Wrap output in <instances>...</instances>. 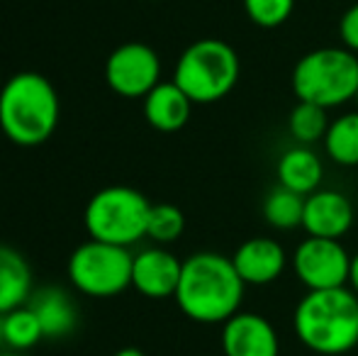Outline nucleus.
Instances as JSON below:
<instances>
[{
	"label": "nucleus",
	"instance_id": "nucleus-1",
	"mask_svg": "<svg viewBox=\"0 0 358 356\" xmlns=\"http://www.w3.org/2000/svg\"><path fill=\"white\" fill-rule=\"evenodd\" d=\"M246 283L236 273L231 257L198 252L183 262L176 303L188 320L200 325H224L239 313Z\"/></svg>",
	"mask_w": 358,
	"mask_h": 356
},
{
	"label": "nucleus",
	"instance_id": "nucleus-2",
	"mask_svg": "<svg viewBox=\"0 0 358 356\" xmlns=\"http://www.w3.org/2000/svg\"><path fill=\"white\" fill-rule=\"evenodd\" d=\"M292 329L310 352L341 356L358 347V295L349 285L307 290L292 313Z\"/></svg>",
	"mask_w": 358,
	"mask_h": 356
},
{
	"label": "nucleus",
	"instance_id": "nucleus-3",
	"mask_svg": "<svg viewBox=\"0 0 358 356\" xmlns=\"http://www.w3.org/2000/svg\"><path fill=\"white\" fill-rule=\"evenodd\" d=\"M59 124V93L34 71L15 73L0 88V129L17 147H39Z\"/></svg>",
	"mask_w": 358,
	"mask_h": 356
},
{
	"label": "nucleus",
	"instance_id": "nucleus-4",
	"mask_svg": "<svg viewBox=\"0 0 358 356\" xmlns=\"http://www.w3.org/2000/svg\"><path fill=\"white\" fill-rule=\"evenodd\" d=\"M292 93L302 103L324 110L341 108L358 93V54L346 47H320L307 52L292 69Z\"/></svg>",
	"mask_w": 358,
	"mask_h": 356
},
{
	"label": "nucleus",
	"instance_id": "nucleus-5",
	"mask_svg": "<svg viewBox=\"0 0 358 356\" xmlns=\"http://www.w3.org/2000/svg\"><path fill=\"white\" fill-rule=\"evenodd\" d=\"M241 76V62L234 47L222 39H198L178 57L173 83L195 105H210L227 98Z\"/></svg>",
	"mask_w": 358,
	"mask_h": 356
},
{
	"label": "nucleus",
	"instance_id": "nucleus-6",
	"mask_svg": "<svg viewBox=\"0 0 358 356\" xmlns=\"http://www.w3.org/2000/svg\"><path fill=\"white\" fill-rule=\"evenodd\" d=\"M151 203L129 185H108L88 200L83 222L90 239L132 247L146 237Z\"/></svg>",
	"mask_w": 358,
	"mask_h": 356
},
{
	"label": "nucleus",
	"instance_id": "nucleus-7",
	"mask_svg": "<svg viewBox=\"0 0 358 356\" xmlns=\"http://www.w3.org/2000/svg\"><path fill=\"white\" fill-rule=\"evenodd\" d=\"M134 257L127 247L88 239L69 257L73 288L90 298H115L132 285Z\"/></svg>",
	"mask_w": 358,
	"mask_h": 356
},
{
	"label": "nucleus",
	"instance_id": "nucleus-8",
	"mask_svg": "<svg viewBox=\"0 0 358 356\" xmlns=\"http://www.w3.org/2000/svg\"><path fill=\"white\" fill-rule=\"evenodd\" d=\"M297 280L307 290H329L349 285L351 254L339 239L305 237L290 257Z\"/></svg>",
	"mask_w": 358,
	"mask_h": 356
},
{
	"label": "nucleus",
	"instance_id": "nucleus-9",
	"mask_svg": "<svg viewBox=\"0 0 358 356\" xmlns=\"http://www.w3.org/2000/svg\"><path fill=\"white\" fill-rule=\"evenodd\" d=\"M105 83L122 98H146L161 83V59L149 44H120L105 62Z\"/></svg>",
	"mask_w": 358,
	"mask_h": 356
},
{
	"label": "nucleus",
	"instance_id": "nucleus-10",
	"mask_svg": "<svg viewBox=\"0 0 358 356\" xmlns=\"http://www.w3.org/2000/svg\"><path fill=\"white\" fill-rule=\"evenodd\" d=\"M224 356H280V339L273 325L256 313H236L222 325Z\"/></svg>",
	"mask_w": 358,
	"mask_h": 356
},
{
	"label": "nucleus",
	"instance_id": "nucleus-11",
	"mask_svg": "<svg viewBox=\"0 0 358 356\" xmlns=\"http://www.w3.org/2000/svg\"><path fill=\"white\" fill-rule=\"evenodd\" d=\"M183 262L164 247H149L134 254L132 264V288H137L144 298L166 300L176 298L180 283Z\"/></svg>",
	"mask_w": 358,
	"mask_h": 356
},
{
	"label": "nucleus",
	"instance_id": "nucleus-12",
	"mask_svg": "<svg viewBox=\"0 0 358 356\" xmlns=\"http://www.w3.org/2000/svg\"><path fill=\"white\" fill-rule=\"evenodd\" d=\"M354 225V205L344 193L331 188H320L305 198L302 229L307 237L341 239Z\"/></svg>",
	"mask_w": 358,
	"mask_h": 356
},
{
	"label": "nucleus",
	"instance_id": "nucleus-13",
	"mask_svg": "<svg viewBox=\"0 0 358 356\" xmlns=\"http://www.w3.org/2000/svg\"><path fill=\"white\" fill-rule=\"evenodd\" d=\"M236 273L246 285H268L278 280L287 269V254L278 239L251 237L231 254Z\"/></svg>",
	"mask_w": 358,
	"mask_h": 356
},
{
	"label": "nucleus",
	"instance_id": "nucleus-14",
	"mask_svg": "<svg viewBox=\"0 0 358 356\" xmlns=\"http://www.w3.org/2000/svg\"><path fill=\"white\" fill-rule=\"evenodd\" d=\"M144 100V118L159 132H178L188 124L193 113V100L173 81H161Z\"/></svg>",
	"mask_w": 358,
	"mask_h": 356
},
{
	"label": "nucleus",
	"instance_id": "nucleus-15",
	"mask_svg": "<svg viewBox=\"0 0 358 356\" xmlns=\"http://www.w3.org/2000/svg\"><path fill=\"white\" fill-rule=\"evenodd\" d=\"M275 176H278V185L283 188L295 190L300 195H310L320 190L322 178H324V164L312 147L295 144L280 154Z\"/></svg>",
	"mask_w": 358,
	"mask_h": 356
},
{
	"label": "nucleus",
	"instance_id": "nucleus-16",
	"mask_svg": "<svg viewBox=\"0 0 358 356\" xmlns=\"http://www.w3.org/2000/svg\"><path fill=\"white\" fill-rule=\"evenodd\" d=\"M32 298V266L13 247L0 244V315L22 308Z\"/></svg>",
	"mask_w": 358,
	"mask_h": 356
},
{
	"label": "nucleus",
	"instance_id": "nucleus-17",
	"mask_svg": "<svg viewBox=\"0 0 358 356\" xmlns=\"http://www.w3.org/2000/svg\"><path fill=\"white\" fill-rule=\"evenodd\" d=\"M29 308L34 310L39 325L44 329V339H62L71 334L78 322V313H76L73 300L69 298L66 290L62 288H44L39 293H32L29 298Z\"/></svg>",
	"mask_w": 358,
	"mask_h": 356
},
{
	"label": "nucleus",
	"instance_id": "nucleus-18",
	"mask_svg": "<svg viewBox=\"0 0 358 356\" xmlns=\"http://www.w3.org/2000/svg\"><path fill=\"white\" fill-rule=\"evenodd\" d=\"M44 339V329L29 305L0 315V342L13 352H27Z\"/></svg>",
	"mask_w": 358,
	"mask_h": 356
},
{
	"label": "nucleus",
	"instance_id": "nucleus-19",
	"mask_svg": "<svg viewBox=\"0 0 358 356\" xmlns=\"http://www.w3.org/2000/svg\"><path fill=\"white\" fill-rule=\"evenodd\" d=\"M322 142H324V154L334 164L358 166V110L331 120Z\"/></svg>",
	"mask_w": 358,
	"mask_h": 356
},
{
	"label": "nucleus",
	"instance_id": "nucleus-20",
	"mask_svg": "<svg viewBox=\"0 0 358 356\" xmlns=\"http://www.w3.org/2000/svg\"><path fill=\"white\" fill-rule=\"evenodd\" d=\"M305 198L295 190H287L283 185L273 188L264 200V220L273 229L290 232L295 227H302V215H305Z\"/></svg>",
	"mask_w": 358,
	"mask_h": 356
},
{
	"label": "nucleus",
	"instance_id": "nucleus-21",
	"mask_svg": "<svg viewBox=\"0 0 358 356\" xmlns=\"http://www.w3.org/2000/svg\"><path fill=\"white\" fill-rule=\"evenodd\" d=\"M329 122L331 120L324 108L297 100V105L290 110V115H287V132H290V137L295 139L297 144L312 147L315 142L324 139L327 129H329Z\"/></svg>",
	"mask_w": 358,
	"mask_h": 356
},
{
	"label": "nucleus",
	"instance_id": "nucleus-22",
	"mask_svg": "<svg viewBox=\"0 0 358 356\" xmlns=\"http://www.w3.org/2000/svg\"><path fill=\"white\" fill-rule=\"evenodd\" d=\"M185 229V215L180 208L171 203L151 205L149 210V222H146V237L156 242L159 247L171 244L183 234Z\"/></svg>",
	"mask_w": 358,
	"mask_h": 356
},
{
	"label": "nucleus",
	"instance_id": "nucleus-23",
	"mask_svg": "<svg viewBox=\"0 0 358 356\" xmlns=\"http://www.w3.org/2000/svg\"><path fill=\"white\" fill-rule=\"evenodd\" d=\"M295 0H244V13L256 27L275 29L290 20Z\"/></svg>",
	"mask_w": 358,
	"mask_h": 356
},
{
	"label": "nucleus",
	"instance_id": "nucleus-24",
	"mask_svg": "<svg viewBox=\"0 0 358 356\" xmlns=\"http://www.w3.org/2000/svg\"><path fill=\"white\" fill-rule=\"evenodd\" d=\"M339 39L341 47L358 54V3L351 5L339 20Z\"/></svg>",
	"mask_w": 358,
	"mask_h": 356
},
{
	"label": "nucleus",
	"instance_id": "nucleus-25",
	"mask_svg": "<svg viewBox=\"0 0 358 356\" xmlns=\"http://www.w3.org/2000/svg\"><path fill=\"white\" fill-rule=\"evenodd\" d=\"M349 288L358 295V252L351 257V271H349Z\"/></svg>",
	"mask_w": 358,
	"mask_h": 356
},
{
	"label": "nucleus",
	"instance_id": "nucleus-26",
	"mask_svg": "<svg viewBox=\"0 0 358 356\" xmlns=\"http://www.w3.org/2000/svg\"><path fill=\"white\" fill-rule=\"evenodd\" d=\"M113 356H146L142 349H137V347H124V349H120L117 354H113Z\"/></svg>",
	"mask_w": 358,
	"mask_h": 356
},
{
	"label": "nucleus",
	"instance_id": "nucleus-27",
	"mask_svg": "<svg viewBox=\"0 0 358 356\" xmlns=\"http://www.w3.org/2000/svg\"><path fill=\"white\" fill-rule=\"evenodd\" d=\"M0 356H22L20 352H13V349H3V352H0Z\"/></svg>",
	"mask_w": 358,
	"mask_h": 356
},
{
	"label": "nucleus",
	"instance_id": "nucleus-28",
	"mask_svg": "<svg viewBox=\"0 0 358 356\" xmlns=\"http://www.w3.org/2000/svg\"><path fill=\"white\" fill-rule=\"evenodd\" d=\"M356 103H358V93H356Z\"/></svg>",
	"mask_w": 358,
	"mask_h": 356
}]
</instances>
